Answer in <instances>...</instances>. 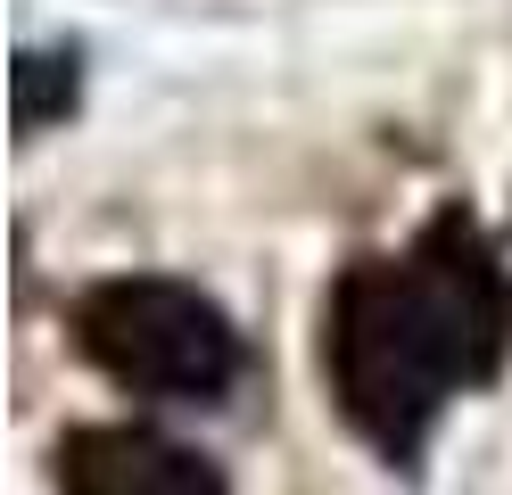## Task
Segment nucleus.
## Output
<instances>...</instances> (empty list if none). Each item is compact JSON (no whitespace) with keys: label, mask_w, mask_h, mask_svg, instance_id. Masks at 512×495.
<instances>
[{"label":"nucleus","mask_w":512,"mask_h":495,"mask_svg":"<svg viewBox=\"0 0 512 495\" xmlns=\"http://www.w3.org/2000/svg\"><path fill=\"white\" fill-rule=\"evenodd\" d=\"M512 355V273L471 215H438L405 256L347 264L323 314V372L364 438L413 462L455 388H488Z\"/></svg>","instance_id":"f257e3e1"},{"label":"nucleus","mask_w":512,"mask_h":495,"mask_svg":"<svg viewBox=\"0 0 512 495\" xmlns=\"http://www.w3.org/2000/svg\"><path fill=\"white\" fill-rule=\"evenodd\" d=\"M75 347L100 363L116 388L133 396H166V405H215L240 380V330L190 281H157V273H124L100 281L75 306Z\"/></svg>","instance_id":"f03ea898"},{"label":"nucleus","mask_w":512,"mask_h":495,"mask_svg":"<svg viewBox=\"0 0 512 495\" xmlns=\"http://www.w3.org/2000/svg\"><path fill=\"white\" fill-rule=\"evenodd\" d=\"M58 495H232L207 454L133 421H91L58 438Z\"/></svg>","instance_id":"7ed1b4c3"}]
</instances>
